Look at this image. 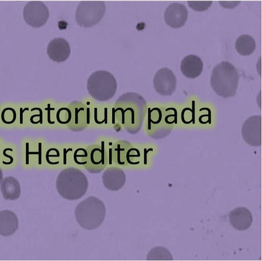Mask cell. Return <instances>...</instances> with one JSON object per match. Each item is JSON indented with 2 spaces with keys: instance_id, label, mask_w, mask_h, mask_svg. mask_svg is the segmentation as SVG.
Masks as SVG:
<instances>
[{
  "instance_id": "cell-6",
  "label": "cell",
  "mask_w": 262,
  "mask_h": 261,
  "mask_svg": "<svg viewBox=\"0 0 262 261\" xmlns=\"http://www.w3.org/2000/svg\"><path fill=\"white\" fill-rule=\"evenodd\" d=\"M175 114H163L159 108L153 109L149 114L147 131L155 139H161L171 131L176 122Z\"/></svg>"
},
{
  "instance_id": "cell-20",
  "label": "cell",
  "mask_w": 262,
  "mask_h": 261,
  "mask_svg": "<svg viewBox=\"0 0 262 261\" xmlns=\"http://www.w3.org/2000/svg\"><path fill=\"white\" fill-rule=\"evenodd\" d=\"M146 259L148 260H172V256L170 252L163 247H156L148 252Z\"/></svg>"
},
{
  "instance_id": "cell-18",
  "label": "cell",
  "mask_w": 262,
  "mask_h": 261,
  "mask_svg": "<svg viewBox=\"0 0 262 261\" xmlns=\"http://www.w3.org/2000/svg\"><path fill=\"white\" fill-rule=\"evenodd\" d=\"M236 51L242 55H249L255 50L256 43L250 35L244 34L239 36L235 44Z\"/></svg>"
},
{
  "instance_id": "cell-1",
  "label": "cell",
  "mask_w": 262,
  "mask_h": 261,
  "mask_svg": "<svg viewBox=\"0 0 262 261\" xmlns=\"http://www.w3.org/2000/svg\"><path fill=\"white\" fill-rule=\"evenodd\" d=\"M56 186L64 198L74 200L82 197L88 188V180L80 170L70 167L62 170L57 176Z\"/></svg>"
},
{
  "instance_id": "cell-21",
  "label": "cell",
  "mask_w": 262,
  "mask_h": 261,
  "mask_svg": "<svg viewBox=\"0 0 262 261\" xmlns=\"http://www.w3.org/2000/svg\"><path fill=\"white\" fill-rule=\"evenodd\" d=\"M73 157L77 165H86L89 160L88 151L84 148H78L74 151Z\"/></svg>"
},
{
  "instance_id": "cell-28",
  "label": "cell",
  "mask_w": 262,
  "mask_h": 261,
  "mask_svg": "<svg viewBox=\"0 0 262 261\" xmlns=\"http://www.w3.org/2000/svg\"><path fill=\"white\" fill-rule=\"evenodd\" d=\"M72 151V148H64L63 149V164L66 165L67 163V154L70 152Z\"/></svg>"
},
{
  "instance_id": "cell-3",
  "label": "cell",
  "mask_w": 262,
  "mask_h": 261,
  "mask_svg": "<svg viewBox=\"0 0 262 261\" xmlns=\"http://www.w3.org/2000/svg\"><path fill=\"white\" fill-rule=\"evenodd\" d=\"M105 213L104 204L95 196H90L80 202L75 210V218L79 226L89 230L101 226Z\"/></svg>"
},
{
  "instance_id": "cell-5",
  "label": "cell",
  "mask_w": 262,
  "mask_h": 261,
  "mask_svg": "<svg viewBox=\"0 0 262 261\" xmlns=\"http://www.w3.org/2000/svg\"><path fill=\"white\" fill-rule=\"evenodd\" d=\"M105 8L102 1H82L76 9V21L81 27H92L103 18Z\"/></svg>"
},
{
  "instance_id": "cell-11",
  "label": "cell",
  "mask_w": 262,
  "mask_h": 261,
  "mask_svg": "<svg viewBox=\"0 0 262 261\" xmlns=\"http://www.w3.org/2000/svg\"><path fill=\"white\" fill-rule=\"evenodd\" d=\"M88 151L89 160L86 165V169L91 173H99L107 164V153L105 148L103 145H93Z\"/></svg>"
},
{
  "instance_id": "cell-24",
  "label": "cell",
  "mask_w": 262,
  "mask_h": 261,
  "mask_svg": "<svg viewBox=\"0 0 262 261\" xmlns=\"http://www.w3.org/2000/svg\"><path fill=\"white\" fill-rule=\"evenodd\" d=\"M189 6L196 11H203L208 9L211 5L212 1H188Z\"/></svg>"
},
{
  "instance_id": "cell-4",
  "label": "cell",
  "mask_w": 262,
  "mask_h": 261,
  "mask_svg": "<svg viewBox=\"0 0 262 261\" xmlns=\"http://www.w3.org/2000/svg\"><path fill=\"white\" fill-rule=\"evenodd\" d=\"M117 81L110 72L99 70L92 73L87 82V89L90 95L99 101H106L115 95Z\"/></svg>"
},
{
  "instance_id": "cell-14",
  "label": "cell",
  "mask_w": 262,
  "mask_h": 261,
  "mask_svg": "<svg viewBox=\"0 0 262 261\" xmlns=\"http://www.w3.org/2000/svg\"><path fill=\"white\" fill-rule=\"evenodd\" d=\"M104 186L108 190L117 191L120 189L125 183V174L120 168L115 167L107 168L102 176Z\"/></svg>"
},
{
  "instance_id": "cell-27",
  "label": "cell",
  "mask_w": 262,
  "mask_h": 261,
  "mask_svg": "<svg viewBox=\"0 0 262 261\" xmlns=\"http://www.w3.org/2000/svg\"><path fill=\"white\" fill-rule=\"evenodd\" d=\"M240 1H219L220 5L225 8H234L237 6Z\"/></svg>"
},
{
  "instance_id": "cell-8",
  "label": "cell",
  "mask_w": 262,
  "mask_h": 261,
  "mask_svg": "<svg viewBox=\"0 0 262 261\" xmlns=\"http://www.w3.org/2000/svg\"><path fill=\"white\" fill-rule=\"evenodd\" d=\"M154 87L161 95H171L176 89L177 79L173 72L167 68L159 70L153 79Z\"/></svg>"
},
{
  "instance_id": "cell-2",
  "label": "cell",
  "mask_w": 262,
  "mask_h": 261,
  "mask_svg": "<svg viewBox=\"0 0 262 261\" xmlns=\"http://www.w3.org/2000/svg\"><path fill=\"white\" fill-rule=\"evenodd\" d=\"M238 79L236 68L229 62H222L212 69L210 85L217 95L226 98L235 95Z\"/></svg>"
},
{
  "instance_id": "cell-25",
  "label": "cell",
  "mask_w": 262,
  "mask_h": 261,
  "mask_svg": "<svg viewBox=\"0 0 262 261\" xmlns=\"http://www.w3.org/2000/svg\"><path fill=\"white\" fill-rule=\"evenodd\" d=\"M60 152L55 148L48 150L46 155V160L50 165H57L60 163Z\"/></svg>"
},
{
  "instance_id": "cell-23",
  "label": "cell",
  "mask_w": 262,
  "mask_h": 261,
  "mask_svg": "<svg viewBox=\"0 0 262 261\" xmlns=\"http://www.w3.org/2000/svg\"><path fill=\"white\" fill-rule=\"evenodd\" d=\"M56 119L61 124H67L71 121L72 112L68 108H62L58 110Z\"/></svg>"
},
{
  "instance_id": "cell-30",
  "label": "cell",
  "mask_w": 262,
  "mask_h": 261,
  "mask_svg": "<svg viewBox=\"0 0 262 261\" xmlns=\"http://www.w3.org/2000/svg\"><path fill=\"white\" fill-rule=\"evenodd\" d=\"M3 174L2 169L0 168V183L3 179Z\"/></svg>"
},
{
  "instance_id": "cell-13",
  "label": "cell",
  "mask_w": 262,
  "mask_h": 261,
  "mask_svg": "<svg viewBox=\"0 0 262 261\" xmlns=\"http://www.w3.org/2000/svg\"><path fill=\"white\" fill-rule=\"evenodd\" d=\"M229 219L231 225L239 231L248 229L253 221L251 212L244 207H238L231 211L229 214Z\"/></svg>"
},
{
  "instance_id": "cell-16",
  "label": "cell",
  "mask_w": 262,
  "mask_h": 261,
  "mask_svg": "<svg viewBox=\"0 0 262 261\" xmlns=\"http://www.w3.org/2000/svg\"><path fill=\"white\" fill-rule=\"evenodd\" d=\"M18 228V220L12 211H0V235L8 236L13 234Z\"/></svg>"
},
{
  "instance_id": "cell-12",
  "label": "cell",
  "mask_w": 262,
  "mask_h": 261,
  "mask_svg": "<svg viewBox=\"0 0 262 261\" xmlns=\"http://www.w3.org/2000/svg\"><path fill=\"white\" fill-rule=\"evenodd\" d=\"M71 53L69 43L63 38H55L49 43L47 54L50 59L56 62H62L68 58Z\"/></svg>"
},
{
  "instance_id": "cell-19",
  "label": "cell",
  "mask_w": 262,
  "mask_h": 261,
  "mask_svg": "<svg viewBox=\"0 0 262 261\" xmlns=\"http://www.w3.org/2000/svg\"><path fill=\"white\" fill-rule=\"evenodd\" d=\"M130 145L126 141H119L115 143L113 148V158L114 163L118 165H125L127 164L126 155Z\"/></svg>"
},
{
  "instance_id": "cell-15",
  "label": "cell",
  "mask_w": 262,
  "mask_h": 261,
  "mask_svg": "<svg viewBox=\"0 0 262 261\" xmlns=\"http://www.w3.org/2000/svg\"><path fill=\"white\" fill-rule=\"evenodd\" d=\"M180 68L182 74L186 77L195 78L201 74L203 64L199 56L190 54L183 58Z\"/></svg>"
},
{
  "instance_id": "cell-22",
  "label": "cell",
  "mask_w": 262,
  "mask_h": 261,
  "mask_svg": "<svg viewBox=\"0 0 262 261\" xmlns=\"http://www.w3.org/2000/svg\"><path fill=\"white\" fill-rule=\"evenodd\" d=\"M141 154L140 151L136 148L130 147L127 151L126 160L130 165H137L140 163Z\"/></svg>"
},
{
  "instance_id": "cell-9",
  "label": "cell",
  "mask_w": 262,
  "mask_h": 261,
  "mask_svg": "<svg viewBox=\"0 0 262 261\" xmlns=\"http://www.w3.org/2000/svg\"><path fill=\"white\" fill-rule=\"evenodd\" d=\"M244 140L252 146L261 145V116L254 115L249 117L244 123L242 128Z\"/></svg>"
},
{
  "instance_id": "cell-10",
  "label": "cell",
  "mask_w": 262,
  "mask_h": 261,
  "mask_svg": "<svg viewBox=\"0 0 262 261\" xmlns=\"http://www.w3.org/2000/svg\"><path fill=\"white\" fill-rule=\"evenodd\" d=\"M188 11L183 4L174 3L169 5L164 12V20L167 25L173 28L183 27L187 19Z\"/></svg>"
},
{
  "instance_id": "cell-26",
  "label": "cell",
  "mask_w": 262,
  "mask_h": 261,
  "mask_svg": "<svg viewBox=\"0 0 262 261\" xmlns=\"http://www.w3.org/2000/svg\"><path fill=\"white\" fill-rule=\"evenodd\" d=\"M1 117L3 123L6 124H11L15 121L16 112L12 108H6L2 113Z\"/></svg>"
},
{
  "instance_id": "cell-29",
  "label": "cell",
  "mask_w": 262,
  "mask_h": 261,
  "mask_svg": "<svg viewBox=\"0 0 262 261\" xmlns=\"http://www.w3.org/2000/svg\"><path fill=\"white\" fill-rule=\"evenodd\" d=\"M68 24L67 22L63 21H61L58 23V27L60 29L63 30L66 29Z\"/></svg>"
},
{
  "instance_id": "cell-17",
  "label": "cell",
  "mask_w": 262,
  "mask_h": 261,
  "mask_svg": "<svg viewBox=\"0 0 262 261\" xmlns=\"http://www.w3.org/2000/svg\"><path fill=\"white\" fill-rule=\"evenodd\" d=\"M1 191L4 199L11 200L17 199L21 192L19 183L12 176L6 177L1 182Z\"/></svg>"
},
{
  "instance_id": "cell-7",
  "label": "cell",
  "mask_w": 262,
  "mask_h": 261,
  "mask_svg": "<svg viewBox=\"0 0 262 261\" xmlns=\"http://www.w3.org/2000/svg\"><path fill=\"white\" fill-rule=\"evenodd\" d=\"M23 17L28 25L34 28H39L47 23L49 17V11L43 2L30 1L24 7Z\"/></svg>"
}]
</instances>
